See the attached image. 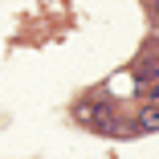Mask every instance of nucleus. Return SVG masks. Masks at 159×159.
<instances>
[{
    "mask_svg": "<svg viewBox=\"0 0 159 159\" xmlns=\"http://www.w3.org/2000/svg\"><path fill=\"white\" fill-rule=\"evenodd\" d=\"M78 118H82L86 126H94V131H110V126H114V122H110V110H106L102 102H82V106H78Z\"/></svg>",
    "mask_w": 159,
    "mask_h": 159,
    "instance_id": "f257e3e1",
    "label": "nucleus"
},
{
    "mask_svg": "<svg viewBox=\"0 0 159 159\" xmlns=\"http://www.w3.org/2000/svg\"><path fill=\"white\" fill-rule=\"evenodd\" d=\"M135 78H139V82H155V70H151V66H139Z\"/></svg>",
    "mask_w": 159,
    "mask_h": 159,
    "instance_id": "7ed1b4c3",
    "label": "nucleus"
},
{
    "mask_svg": "<svg viewBox=\"0 0 159 159\" xmlns=\"http://www.w3.org/2000/svg\"><path fill=\"white\" fill-rule=\"evenodd\" d=\"M139 131H159V102L139 110Z\"/></svg>",
    "mask_w": 159,
    "mask_h": 159,
    "instance_id": "f03ea898",
    "label": "nucleus"
},
{
    "mask_svg": "<svg viewBox=\"0 0 159 159\" xmlns=\"http://www.w3.org/2000/svg\"><path fill=\"white\" fill-rule=\"evenodd\" d=\"M155 20H159V0H155Z\"/></svg>",
    "mask_w": 159,
    "mask_h": 159,
    "instance_id": "20e7f679",
    "label": "nucleus"
}]
</instances>
